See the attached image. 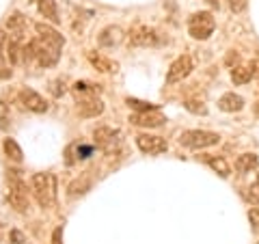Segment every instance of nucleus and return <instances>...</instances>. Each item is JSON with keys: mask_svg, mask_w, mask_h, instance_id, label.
Segmentation results:
<instances>
[{"mask_svg": "<svg viewBox=\"0 0 259 244\" xmlns=\"http://www.w3.org/2000/svg\"><path fill=\"white\" fill-rule=\"evenodd\" d=\"M11 240H13V244H22V242H24V235H22L18 229H13V231H11Z\"/></svg>", "mask_w": 259, "mask_h": 244, "instance_id": "nucleus-35", "label": "nucleus"}, {"mask_svg": "<svg viewBox=\"0 0 259 244\" xmlns=\"http://www.w3.org/2000/svg\"><path fill=\"white\" fill-rule=\"evenodd\" d=\"M30 3H32V0H30Z\"/></svg>", "mask_w": 259, "mask_h": 244, "instance_id": "nucleus-40", "label": "nucleus"}, {"mask_svg": "<svg viewBox=\"0 0 259 244\" xmlns=\"http://www.w3.org/2000/svg\"><path fill=\"white\" fill-rule=\"evenodd\" d=\"M218 108L223 112H240L244 108V97L238 93H225L221 100H218Z\"/></svg>", "mask_w": 259, "mask_h": 244, "instance_id": "nucleus-18", "label": "nucleus"}, {"mask_svg": "<svg viewBox=\"0 0 259 244\" xmlns=\"http://www.w3.org/2000/svg\"><path fill=\"white\" fill-rule=\"evenodd\" d=\"M184 108L192 112V115H207V106L203 104V100H186Z\"/></svg>", "mask_w": 259, "mask_h": 244, "instance_id": "nucleus-25", "label": "nucleus"}, {"mask_svg": "<svg viewBox=\"0 0 259 244\" xmlns=\"http://www.w3.org/2000/svg\"><path fill=\"white\" fill-rule=\"evenodd\" d=\"M104 112V102L100 97H89V100H80L78 102V115L84 117V119H91L97 117Z\"/></svg>", "mask_w": 259, "mask_h": 244, "instance_id": "nucleus-14", "label": "nucleus"}, {"mask_svg": "<svg viewBox=\"0 0 259 244\" xmlns=\"http://www.w3.org/2000/svg\"><path fill=\"white\" fill-rule=\"evenodd\" d=\"M50 91H52V95L54 97H61V95H65V80H54V83L50 85Z\"/></svg>", "mask_w": 259, "mask_h": 244, "instance_id": "nucleus-28", "label": "nucleus"}, {"mask_svg": "<svg viewBox=\"0 0 259 244\" xmlns=\"http://www.w3.org/2000/svg\"><path fill=\"white\" fill-rule=\"evenodd\" d=\"M125 104L130 108H134L136 112H147V110H156V104H149V102H141V100H134V97H127Z\"/></svg>", "mask_w": 259, "mask_h": 244, "instance_id": "nucleus-26", "label": "nucleus"}, {"mask_svg": "<svg viewBox=\"0 0 259 244\" xmlns=\"http://www.w3.org/2000/svg\"><path fill=\"white\" fill-rule=\"evenodd\" d=\"M7 28H9V32H13V37H22L24 28H26V18H24L22 13H13L7 18Z\"/></svg>", "mask_w": 259, "mask_h": 244, "instance_id": "nucleus-21", "label": "nucleus"}, {"mask_svg": "<svg viewBox=\"0 0 259 244\" xmlns=\"http://www.w3.org/2000/svg\"><path fill=\"white\" fill-rule=\"evenodd\" d=\"M136 145H139V149L143 153H147V156H158V153H164L166 151V141L160 136H153V134H139L136 136Z\"/></svg>", "mask_w": 259, "mask_h": 244, "instance_id": "nucleus-8", "label": "nucleus"}, {"mask_svg": "<svg viewBox=\"0 0 259 244\" xmlns=\"http://www.w3.org/2000/svg\"><path fill=\"white\" fill-rule=\"evenodd\" d=\"M35 30H37V37H39V39H44L46 44H50V46H54V48H59V50H63L65 37L61 35L59 30H54L52 26H48V24H41V22L35 24Z\"/></svg>", "mask_w": 259, "mask_h": 244, "instance_id": "nucleus-11", "label": "nucleus"}, {"mask_svg": "<svg viewBox=\"0 0 259 244\" xmlns=\"http://www.w3.org/2000/svg\"><path fill=\"white\" fill-rule=\"evenodd\" d=\"M257 244H259V242H257Z\"/></svg>", "mask_w": 259, "mask_h": 244, "instance_id": "nucleus-41", "label": "nucleus"}, {"mask_svg": "<svg viewBox=\"0 0 259 244\" xmlns=\"http://www.w3.org/2000/svg\"><path fill=\"white\" fill-rule=\"evenodd\" d=\"M9 190H7V199H9L11 208L15 210V212L20 214H26L30 210V197H28V190L26 186H24V182L20 180L18 175H15V171H9Z\"/></svg>", "mask_w": 259, "mask_h": 244, "instance_id": "nucleus-2", "label": "nucleus"}, {"mask_svg": "<svg viewBox=\"0 0 259 244\" xmlns=\"http://www.w3.org/2000/svg\"><path fill=\"white\" fill-rule=\"evenodd\" d=\"M257 165H259L257 153H242L236 160V171L238 173H250L253 169H257Z\"/></svg>", "mask_w": 259, "mask_h": 244, "instance_id": "nucleus-19", "label": "nucleus"}, {"mask_svg": "<svg viewBox=\"0 0 259 244\" xmlns=\"http://www.w3.org/2000/svg\"><path fill=\"white\" fill-rule=\"evenodd\" d=\"M194 69V63L188 54H182L180 59H175L173 65L168 67V74H166V83H182L184 78H188Z\"/></svg>", "mask_w": 259, "mask_h": 244, "instance_id": "nucleus-7", "label": "nucleus"}, {"mask_svg": "<svg viewBox=\"0 0 259 244\" xmlns=\"http://www.w3.org/2000/svg\"><path fill=\"white\" fill-rule=\"evenodd\" d=\"M30 192L35 194L39 206H52L56 199V177L52 173H35L30 180Z\"/></svg>", "mask_w": 259, "mask_h": 244, "instance_id": "nucleus-1", "label": "nucleus"}, {"mask_svg": "<svg viewBox=\"0 0 259 244\" xmlns=\"http://www.w3.org/2000/svg\"><path fill=\"white\" fill-rule=\"evenodd\" d=\"M30 46H32V56H35V61L41 65V67H52V65H56V61H59V56H61L59 48L46 44L44 39H39V37L32 39Z\"/></svg>", "mask_w": 259, "mask_h": 244, "instance_id": "nucleus-5", "label": "nucleus"}, {"mask_svg": "<svg viewBox=\"0 0 259 244\" xmlns=\"http://www.w3.org/2000/svg\"><path fill=\"white\" fill-rule=\"evenodd\" d=\"M218 141H221V136L216 132H207V130H186L180 134V145L188 149H205L218 145Z\"/></svg>", "mask_w": 259, "mask_h": 244, "instance_id": "nucleus-3", "label": "nucleus"}, {"mask_svg": "<svg viewBox=\"0 0 259 244\" xmlns=\"http://www.w3.org/2000/svg\"><path fill=\"white\" fill-rule=\"evenodd\" d=\"M130 121H132L134 126H141V128H158V126L164 124L166 119L156 110H147V112H134V115L130 117Z\"/></svg>", "mask_w": 259, "mask_h": 244, "instance_id": "nucleus-13", "label": "nucleus"}, {"mask_svg": "<svg viewBox=\"0 0 259 244\" xmlns=\"http://www.w3.org/2000/svg\"><path fill=\"white\" fill-rule=\"evenodd\" d=\"M0 128L3 130L9 128V108H7L3 102H0Z\"/></svg>", "mask_w": 259, "mask_h": 244, "instance_id": "nucleus-29", "label": "nucleus"}, {"mask_svg": "<svg viewBox=\"0 0 259 244\" xmlns=\"http://www.w3.org/2000/svg\"><path fill=\"white\" fill-rule=\"evenodd\" d=\"M102 91L100 85H93V83H87V80H80V83H74L71 87V93H74L76 102L80 100H89V97H97V93Z\"/></svg>", "mask_w": 259, "mask_h": 244, "instance_id": "nucleus-16", "label": "nucleus"}, {"mask_svg": "<svg viewBox=\"0 0 259 244\" xmlns=\"http://www.w3.org/2000/svg\"><path fill=\"white\" fill-rule=\"evenodd\" d=\"M227 65H233V67H238V63H240V54L238 52H229L227 54V59H225Z\"/></svg>", "mask_w": 259, "mask_h": 244, "instance_id": "nucleus-33", "label": "nucleus"}, {"mask_svg": "<svg viewBox=\"0 0 259 244\" xmlns=\"http://www.w3.org/2000/svg\"><path fill=\"white\" fill-rule=\"evenodd\" d=\"M257 74V63H248V65H238L231 69V80L233 85H246L250 83V78H255Z\"/></svg>", "mask_w": 259, "mask_h": 244, "instance_id": "nucleus-17", "label": "nucleus"}, {"mask_svg": "<svg viewBox=\"0 0 259 244\" xmlns=\"http://www.w3.org/2000/svg\"><path fill=\"white\" fill-rule=\"evenodd\" d=\"M39 13L44 15L46 20H50L54 24H59V11H56V0H39Z\"/></svg>", "mask_w": 259, "mask_h": 244, "instance_id": "nucleus-22", "label": "nucleus"}, {"mask_svg": "<svg viewBox=\"0 0 259 244\" xmlns=\"http://www.w3.org/2000/svg\"><path fill=\"white\" fill-rule=\"evenodd\" d=\"M255 63H257V74H259V61H255ZM257 74H255V76H257Z\"/></svg>", "mask_w": 259, "mask_h": 244, "instance_id": "nucleus-38", "label": "nucleus"}, {"mask_svg": "<svg viewBox=\"0 0 259 244\" xmlns=\"http://www.w3.org/2000/svg\"><path fill=\"white\" fill-rule=\"evenodd\" d=\"M76 147H78V145H67V147H65V165H67V167H71L76 162V156H74Z\"/></svg>", "mask_w": 259, "mask_h": 244, "instance_id": "nucleus-30", "label": "nucleus"}, {"mask_svg": "<svg viewBox=\"0 0 259 244\" xmlns=\"http://www.w3.org/2000/svg\"><path fill=\"white\" fill-rule=\"evenodd\" d=\"M87 59L97 71H102V74H115L119 69V63L108 59V56H104L102 52H87Z\"/></svg>", "mask_w": 259, "mask_h": 244, "instance_id": "nucleus-12", "label": "nucleus"}, {"mask_svg": "<svg viewBox=\"0 0 259 244\" xmlns=\"http://www.w3.org/2000/svg\"><path fill=\"white\" fill-rule=\"evenodd\" d=\"M205 3H207L209 7H216V9H218V7H221V3H218V0H205Z\"/></svg>", "mask_w": 259, "mask_h": 244, "instance_id": "nucleus-36", "label": "nucleus"}, {"mask_svg": "<svg viewBox=\"0 0 259 244\" xmlns=\"http://www.w3.org/2000/svg\"><path fill=\"white\" fill-rule=\"evenodd\" d=\"M205 162L209 165V169L216 171L221 177H229L231 167H229V162H227L225 158H205Z\"/></svg>", "mask_w": 259, "mask_h": 244, "instance_id": "nucleus-23", "label": "nucleus"}, {"mask_svg": "<svg viewBox=\"0 0 259 244\" xmlns=\"http://www.w3.org/2000/svg\"><path fill=\"white\" fill-rule=\"evenodd\" d=\"M248 221H250V225H253V229L259 231V208L248 210Z\"/></svg>", "mask_w": 259, "mask_h": 244, "instance_id": "nucleus-31", "label": "nucleus"}, {"mask_svg": "<svg viewBox=\"0 0 259 244\" xmlns=\"http://www.w3.org/2000/svg\"><path fill=\"white\" fill-rule=\"evenodd\" d=\"M3 147H5V153H7V158H9V160H13V162H22V149H20V145L15 143L13 138H5Z\"/></svg>", "mask_w": 259, "mask_h": 244, "instance_id": "nucleus-24", "label": "nucleus"}, {"mask_svg": "<svg viewBox=\"0 0 259 244\" xmlns=\"http://www.w3.org/2000/svg\"><path fill=\"white\" fill-rule=\"evenodd\" d=\"M20 102H22V106L30 112H46L48 110V102L37 91H32L28 87H24L20 91Z\"/></svg>", "mask_w": 259, "mask_h": 244, "instance_id": "nucleus-10", "label": "nucleus"}, {"mask_svg": "<svg viewBox=\"0 0 259 244\" xmlns=\"http://www.w3.org/2000/svg\"><path fill=\"white\" fill-rule=\"evenodd\" d=\"M257 188H259V173H257Z\"/></svg>", "mask_w": 259, "mask_h": 244, "instance_id": "nucleus-39", "label": "nucleus"}, {"mask_svg": "<svg viewBox=\"0 0 259 244\" xmlns=\"http://www.w3.org/2000/svg\"><path fill=\"white\" fill-rule=\"evenodd\" d=\"M119 136H121L119 130H115V128H108V126L97 128V130H95V134H93V138H95V145H97V147H100V149H104V151L115 149V145L119 143Z\"/></svg>", "mask_w": 259, "mask_h": 244, "instance_id": "nucleus-9", "label": "nucleus"}, {"mask_svg": "<svg viewBox=\"0 0 259 244\" xmlns=\"http://www.w3.org/2000/svg\"><path fill=\"white\" fill-rule=\"evenodd\" d=\"M89 186H91V182H89V180H80V182H74V184H71L69 186V194H71V197H74V194H84L87 190H89Z\"/></svg>", "mask_w": 259, "mask_h": 244, "instance_id": "nucleus-27", "label": "nucleus"}, {"mask_svg": "<svg viewBox=\"0 0 259 244\" xmlns=\"http://www.w3.org/2000/svg\"><path fill=\"white\" fill-rule=\"evenodd\" d=\"M160 35L156 28L151 26H136L130 30V44L132 46H139V48H153V46H160Z\"/></svg>", "mask_w": 259, "mask_h": 244, "instance_id": "nucleus-6", "label": "nucleus"}, {"mask_svg": "<svg viewBox=\"0 0 259 244\" xmlns=\"http://www.w3.org/2000/svg\"><path fill=\"white\" fill-rule=\"evenodd\" d=\"M188 32L192 39H199V42H205V39L214 32V18L209 11H199L192 13L188 20Z\"/></svg>", "mask_w": 259, "mask_h": 244, "instance_id": "nucleus-4", "label": "nucleus"}, {"mask_svg": "<svg viewBox=\"0 0 259 244\" xmlns=\"http://www.w3.org/2000/svg\"><path fill=\"white\" fill-rule=\"evenodd\" d=\"M52 244H63V229L59 227V229H54L52 233Z\"/></svg>", "mask_w": 259, "mask_h": 244, "instance_id": "nucleus-34", "label": "nucleus"}, {"mask_svg": "<svg viewBox=\"0 0 259 244\" xmlns=\"http://www.w3.org/2000/svg\"><path fill=\"white\" fill-rule=\"evenodd\" d=\"M229 9L233 13H242L246 9V0H229Z\"/></svg>", "mask_w": 259, "mask_h": 244, "instance_id": "nucleus-32", "label": "nucleus"}, {"mask_svg": "<svg viewBox=\"0 0 259 244\" xmlns=\"http://www.w3.org/2000/svg\"><path fill=\"white\" fill-rule=\"evenodd\" d=\"M7 44H9V39H7L5 30H0V78H3V80L11 78L9 61H5V54H7Z\"/></svg>", "mask_w": 259, "mask_h": 244, "instance_id": "nucleus-20", "label": "nucleus"}, {"mask_svg": "<svg viewBox=\"0 0 259 244\" xmlns=\"http://www.w3.org/2000/svg\"><path fill=\"white\" fill-rule=\"evenodd\" d=\"M123 30H121L119 26H106L102 32H100V37H97V42H100L102 48H115L119 46L121 42H123Z\"/></svg>", "mask_w": 259, "mask_h": 244, "instance_id": "nucleus-15", "label": "nucleus"}, {"mask_svg": "<svg viewBox=\"0 0 259 244\" xmlns=\"http://www.w3.org/2000/svg\"><path fill=\"white\" fill-rule=\"evenodd\" d=\"M255 112H257V117H259V102L255 104Z\"/></svg>", "mask_w": 259, "mask_h": 244, "instance_id": "nucleus-37", "label": "nucleus"}]
</instances>
